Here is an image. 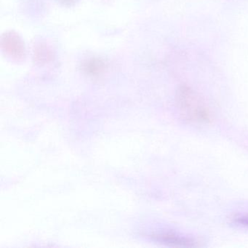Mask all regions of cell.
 <instances>
[{
	"label": "cell",
	"mask_w": 248,
	"mask_h": 248,
	"mask_svg": "<svg viewBox=\"0 0 248 248\" xmlns=\"http://www.w3.org/2000/svg\"><path fill=\"white\" fill-rule=\"evenodd\" d=\"M58 1L64 5H72L75 4L78 0H58Z\"/></svg>",
	"instance_id": "8992f818"
},
{
	"label": "cell",
	"mask_w": 248,
	"mask_h": 248,
	"mask_svg": "<svg viewBox=\"0 0 248 248\" xmlns=\"http://www.w3.org/2000/svg\"><path fill=\"white\" fill-rule=\"evenodd\" d=\"M236 222L239 223V224L244 225V226H248V216L246 217H241L239 218L236 219Z\"/></svg>",
	"instance_id": "5b68a950"
},
{
	"label": "cell",
	"mask_w": 248,
	"mask_h": 248,
	"mask_svg": "<svg viewBox=\"0 0 248 248\" xmlns=\"http://www.w3.org/2000/svg\"><path fill=\"white\" fill-rule=\"evenodd\" d=\"M153 237L156 240L168 245H174L178 247H197L198 242L196 240L184 236H178L172 233H158L154 235Z\"/></svg>",
	"instance_id": "3957f363"
},
{
	"label": "cell",
	"mask_w": 248,
	"mask_h": 248,
	"mask_svg": "<svg viewBox=\"0 0 248 248\" xmlns=\"http://www.w3.org/2000/svg\"><path fill=\"white\" fill-rule=\"evenodd\" d=\"M176 104L181 115L190 122L207 123L212 121L211 113L204 100L186 85L178 88Z\"/></svg>",
	"instance_id": "6da1fadb"
},
{
	"label": "cell",
	"mask_w": 248,
	"mask_h": 248,
	"mask_svg": "<svg viewBox=\"0 0 248 248\" xmlns=\"http://www.w3.org/2000/svg\"><path fill=\"white\" fill-rule=\"evenodd\" d=\"M102 63L98 62H91L88 65L87 70L92 74L98 73V71L102 70Z\"/></svg>",
	"instance_id": "277c9868"
},
{
	"label": "cell",
	"mask_w": 248,
	"mask_h": 248,
	"mask_svg": "<svg viewBox=\"0 0 248 248\" xmlns=\"http://www.w3.org/2000/svg\"><path fill=\"white\" fill-rule=\"evenodd\" d=\"M1 43L4 51L13 59H19L24 56V43L15 33H6L2 37Z\"/></svg>",
	"instance_id": "7a4b0ae2"
}]
</instances>
